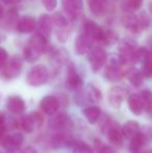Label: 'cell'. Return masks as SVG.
<instances>
[{"label": "cell", "mask_w": 152, "mask_h": 153, "mask_svg": "<svg viewBox=\"0 0 152 153\" xmlns=\"http://www.w3.org/2000/svg\"><path fill=\"white\" fill-rule=\"evenodd\" d=\"M139 49L136 43L131 39H123L119 43V56L122 59L124 64L134 62L140 61Z\"/></svg>", "instance_id": "2"}, {"label": "cell", "mask_w": 152, "mask_h": 153, "mask_svg": "<svg viewBox=\"0 0 152 153\" xmlns=\"http://www.w3.org/2000/svg\"><path fill=\"white\" fill-rule=\"evenodd\" d=\"M87 59H89L92 71L96 73L103 67V65L108 61V54L105 50L101 47H94L89 51Z\"/></svg>", "instance_id": "4"}, {"label": "cell", "mask_w": 152, "mask_h": 153, "mask_svg": "<svg viewBox=\"0 0 152 153\" xmlns=\"http://www.w3.org/2000/svg\"><path fill=\"white\" fill-rule=\"evenodd\" d=\"M6 107L7 111L12 114H21L23 111H25V102L20 96L18 95H12L7 97L6 100Z\"/></svg>", "instance_id": "16"}, {"label": "cell", "mask_w": 152, "mask_h": 153, "mask_svg": "<svg viewBox=\"0 0 152 153\" xmlns=\"http://www.w3.org/2000/svg\"><path fill=\"white\" fill-rule=\"evenodd\" d=\"M4 4H10L13 2V0H1Z\"/></svg>", "instance_id": "40"}, {"label": "cell", "mask_w": 152, "mask_h": 153, "mask_svg": "<svg viewBox=\"0 0 152 153\" xmlns=\"http://www.w3.org/2000/svg\"><path fill=\"white\" fill-rule=\"evenodd\" d=\"M6 130V119L3 113H0V143L3 142L4 133Z\"/></svg>", "instance_id": "36"}, {"label": "cell", "mask_w": 152, "mask_h": 153, "mask_svg": "<svg viewBox=\"0 0 152 153\" xmlns=\"http://www.w3.org/2000/svg\"><path fill=\"white\" fill-rule=\"evenodd\" d=\"M23 141H24V137L21 133H12V134L4 137L3 142H2V146L7 153H17L22 147Z\"/></svg>", "instance_id": "8"}, {"label": "cell", "mask_w": 152, "mask_h": 153, "mask_svg": "<svg viewBox=\"0 0 152 153\" xmlns=\"http://www.w3.org/2000/svg\"><path fill=\"white\" fill-rule=\"evenodd\" d=\"M50 127L53 130H57L59 132H65L66 130L72 127V120L65 113L56 115L50 120Z\"/></svg>", "instance_id": "10"}, {"label": "cell", "mask_w": 152, "mask_h": 153, "mask_svg": "<svg viewBox=\"0 0 152 153\" xmlns=\"http://www.w3.org/2000/svg\"><path fill=\"white\" fill-rule=\"evenodd\" d=\"M92 45H93V40H91L87 34L81 33L77 36L74 42V50L77 54L82 55L91 50Z\"/></svg>", "instance_id": "15"}, {"label": "cell", "mask_w": 152, "mask_h": 153, "mask_svg": "<svg viewBox=\"0 0 152 153\" xmlns=\"http://www.w3.org/2000/svg\"><path fill=\"white\" fill-rule=\"evenodd\" d=\"M20 153H38V151L33 147H26L25 149L22 150V152H20Z\"/></svg>", "instance_id": "39"}, {"label": "cell", "mask_w": 152, "mask_h": 153, "mask_svg": "<svg viewBox=\"0 0 152 153\" xmlns=\"http://www.w3.org/2000/svg\"><path fill=\"white\" fill-rule=\"evenodd\" d=\"M49 78V71L43 65H37L33 67L27 73L26 81L31 87H41L45 85Z\"/></svg>", "instance_id": "3"}, {"label": "cell", "mask_w": 152, "mask_h": 153, "mask_svg": "<svg viewBox=\"0 0 152 153\" xmlns=\"http://www.w3.org/2000/svg\"><path fill=\"white\" fill-rule=\"evenodd\" d=\"M8 62V54L3 48H0V71L5 67Z\"/></svg>", "instance_id": "37"}, {"label": "cell", "mask_w": 152, "mask_h": 153, "mask_svg": "<svg viewBox=\"0 0 152 153\" xmlns=\"http://www.w3.org/2000/svg\"><path fill=\"white\" fill-rule=\"evenodd\" d=\"M30 117L33 118V123L36 125V128H40L43 124H44V117L40 111H33V113L29 114Z\"/></svg>", "instance_id": "35"}, {"label": "cell", "mask_w": 152, "mask_h": 153, "mask_svg": "<svg viewBox=\"0 0 152 153\" xmlns=\"http://www.w3.org/2000/svg\"><path fill=\"white\" fill-rule=\"evenodd\" d=\"M45 8L47 10H54L55 7L57 6V0H42Z\"/></svg>", "instance_id": "38"}, {"label": "cell", "mask_w": 152, "mask_h": 153, "mask_svg": "<svg viewBox=\"0 0 152 153\" xmlns=\"http://www.w3.org/2000/svg\"><path fill=\"white\" fill-rule=\"evenodd\" d=\"M83 96L89 103H99L102 99V93L97 87L93 85H89L85 88Z\"/></svg>", "instance_id": "25"}, {"label": "cell", "mask_w": 152, "mask_h": 153, "mask_svg": "<svg viewBox=\"0 0 152 153\" xmlns=\"http://www.w3.org/2000/svg\"><path fill=\"white\" fill-rule=\"evenodd\" d=\"M53 24L56 25L57 29H63L68 27V18L64 15H62L61 13H56L54 14V16L52 17Z\"/></svg>", "instance_id": "33"}, {"label": "cell", "mask_w": 152, "mask_h": 153, "mask_svg": "<svg viewBox=\"0 0 152 153\" xmlns=\"http://www.w3.org/2000/svg\"><path fill=\"white\" fill-rule=\"evenodd\" d=\"M124 27L127 30L133 32V33H139V32L145 30L150 24V19L146 13H142L140 15H125L122 19Z\"/></svg>", "instance_id": "1"}, {"label": "cell", "mask_w": 152, "mask_h": 153, "mask_svg": "<svg viewBox=\"0 0 152 153\" xmlns=\"http://www.w3.org/2000/svg\"><path fill=\"white\" fill-rule=\"evenodd\" d=\"M104 76L110 82H117L125 76V72L123 71L121 66L108 64V66L105 69V72H104Z\"/></svg>", "instance_id": "19"}, {"label": "cell", "mask_w": 152, "mask_h": 153, "mask_svg": "<svg viewBox=\"0 0 152 153\" xmlns=\"http://www.w3.org/2000/svg\"><path fill=\"white\" fill-rule=\"evenodd\" d=\"M94 148L97 153H117L110 146L104 144L99 139L94 140Z\"/></svg>", "instance_id": "32"}, {"label": "cell", "mask_w": 152, "mask_h": 153, "mask_svg": "<svg viewBox=\"0 0 152 153\" xmlns=\"http://www.w3.org/2000/svg\"><path fill=\"white\" fill-rule=\"evenodd\" d=\"M91 13L96 17H101L106 14L108 10V0H87Z\"/></svg>", "instance_id": "17"}, {"label": "cell", "mask_w": 152, "mask_h": 153, "mask_svg": "<svg viewBox=\"0 0 152 153\" xmlns=\"http://www.w3.org/2000/svg\"><path fill=\"white\" fill-rule=\"evenodd\" d=\"M36 25H37V22L33 17L25 16L17 22V30L21 33H29L36 28Z\"/></svg>", "instance_id": "21"}, {"label": "cell", "mask_w": 152, "mask_h": 153, "mask_svg": "<svg viewBox=\"0 0 152 153\" xmlns=\"http://www.w3.org/2000/svg\"><path fill=\"white\" fill-rule=\"evenodd\" d=\"M125 76L129 80L133 87L139 88L143 85V73L138 69H129L127 72L125 73Z\"/></svg>", "instance_id": "27"}, {"label": "cell", "mask_w": 152, "mask_h": 153, "mask_svg": "<svg viewBox=\"0 0 152 153\" xmlns=\"http://www.w3.org/2000/svg\"><path fill=\"white\" fill-rule=\"evenodd\" d=\"M152 140V137L150 134H146L145 132H139L136 134L131 140H130L129 144V150L131 153H141L145 145L149 143Z\"/></svg>", "instance_id": "11"}, {"label": "cell", "mask_w": 152, "mask_h": 153, "mask_svg": "<svg viewBox=\"0 0 152 153\" xmlns=\"http://www.w3.org/2000/svg\"><path fill=\"white\" fill-rule=\"evenodd\" d=\"M73 137L67 132H59L51 140V145L54 149H65L69 148V145Z\"/></svg>", "instance_id": "20"}, {"label": "cell", "mask_w": 152, "mask_h": 153, "mask_svg": "<svg viewBox=\"0 0 152 153\" xmlns=\"http://www.w3.org/2000/svg\"><path fill=\"white\" fill-rule=\"evenodd\" d=\"M128 107L129 111L133 114L134 116H140L144 111V105H143L141 96L138 94H131L128 97Z\"/></svg>", "instance_id": "23"}, {"label": "cell", "mask_w": 152, "mask_h": 153, "mask_svg": "<svg viewBox=\"0 0 152 153\" xmlns=\"http://www.w3.org/2000/svg\"><path fill=\"white\" fill-rule=\"evenodd\" d=\"M127 97V91L122 87H113L108 92V100L115 108H120Z\"/></svg>", "instance_id": "14"}, {"label": "cell", "mask_w": 152, "mask_h": 153, "mask_svg": "<svg viewBox=\"0 0 152 153\" xmlns=\"http://www.w3.org/2000/svg\"><path fill=\"white\" fill-rule=\"evenodd\" d=\"M29 46H31L33 49L38 51L39 53H44L48 49V43H47V39L41 36L40 33H36L29 39Z\"/></svg>", "instance_id": "22"}, {"label": "cell", "mask_w": 152, "mask_h": 153, "mask_svg": "<svg viewBox=\"0 0 152 153\" xmlns=\"http://www.w3.org/2000/svg\"><path fill=\"white\" fill-rule=\"evenodd\" d=\"M143 2H144V0H123L122 7L125 12L132 13L139 10L143 4Z\"/></svg>", "instance_id": "28"}, {"label": "cell", "mask_w": 152, "mask_h": 153, "mask_svg": "<svg viewBox=\"0 0 152 153\" xmlns=\"http://www.w3.org/2000/svg\"><path fill=\"white\" fill-rule=\"evenodd\" d=\"M121 128L124 139L127 140H131L134 135L140 132V124L138 121H134V120H129V121L124 123V125Z\"/></svg>", "instance_id": "24"}, {"label": "cell", "mask_w": 152, "mask_h": 153, "mask_svg": "<svg viewBox=\"0 0 152 153\" xmlns=\"http://www.w3.org/2000/svg\"><path fill=\"white\" fill-rule=\"evenodd\" d=\"M53 28V21L52 18L48 15H43L40 17L38 22V30L41 36H43L44 38L48 39L51 34Z\"/></svg>", "instance_id": "18"}, {"label": "cell", "mask_w": 152, "mask_h": 153, "mask_svg": "<svg viewBox=\"0 0 152 153\" xmlns=\"http://www.w3.org/2000/svg\"><path fill=\"white\" fill-rule=\"evenodd\" d=\"M66 85H67L68 89L72 90V91H78L81 88V85H82V79H81L80 75L77 72L76 67L72 62H70L68 65Z\"/></svg>", "instance_id": "9"}, {"label": "cell", "mask_w": 152, "mask_h": 153, "mask_svg": "<svg viewBox=\"0 0 152 153\" xmlns=\"http://www.w3.org/2000/svg\"><path fill=\"white\" fill-rule=\"evenodd\" d=\"M83 33L87 34L91 40L97 42H104L105 39V30L91 20H87L83 24Z\"/></svg>", "instance_id": "6"}, {"label": "cell", "mask_w": 152, "mask_h": 153, "mask_svg": "<svg viewBox=\"0 0 152 153\" xmlns=\"http://www.w3.org/2000/svg\"><path fill=\"white\" fill-rule=\"evenodd\" d=\"M64 12L70 20H74L80 10H82V1L81 0H62Z\"/></svg>", "instance_id": "13"}, {"label": "cell", "mask_w": 152, "mask_h": 153, "mask_svg": "<svg viewBox=\"0 0 152 153\" xmlns=\"http://www.w3.org/2000/svg\"><path fill=\"white\" fill-rule=\"evenodd\" d=\"M2 15H3V10H2L1 5H0V18L2 17Z\"/></svg>", "instance_id": "41"}, {"label": "cell", "mask_w": 152, "mask_h": 153, "mask_svg": "<svg viewBox=\"0 0 152 153\" xmlns=\"http://www.w3.org/2000/svg\"><path fill=\"white\" fill-rule=\"evenodd\" d=\"M21 70H22V61L20 57L14 56L2 69V76L5 79H14L20 75Z\"/></svg>", "instance_id": "7"}, {"label": "cell", "mask_w": 152, "mask_h": 153, "mask_svg": "<svg viewBox=\"0 0 152 153\" xmlns=\"http://www.w3.org/2000/svg\"><path fill=\"white\" fill-rule=\"evenodd\" d=\"M149 8H150V12L152 13V2H151L150 4H149Z\"/></svg>", "instance_id": "42"}, {"label": "cell", "mask_w": 152, "mask_h": 153, "mask_svg": "<svg viewBox=\"0 0 152 153\" xmlns=\"http://www.w3.org/2000/svg\"><path fill=\"white\" fill-rule=\"evenodd\" d=\"M144 67H143V76L151 77L152 76V50L148 51L144 59Z\"/></svg>", "instance_id": "29"}, {"label": "cell", "mask_w": 152, "mask_h": 153, "mask_svg": "<svg viewBox=\"0 0 152 153\" xmlns=\"http://www.w3.org/2000/svg\"><path fill=\"white\" fill-rule=\"evenodd\" d=\"M40 107L46 115L53 116L59 108V100L53 95H48L41 100Z\"/></svg>", "instance_id": "12"}, {"label": "cell", "mask_w": 152, "mask_h": 153, "mask_svg": "<svg viewBox=\"0 0 152 153\" xmlns=\"http://www.w3.org/2000/svg\"><path fill=\"white\" fill-rule=\"evenodd\" d=\"M82 114L90 124H95L101 117V108L97 105H92L83 108Z\"/></svg>", "instance_id": "26"}, {"label": "cell", "mask_w": 152, "mask_h": 153, "mask_svg": "<svg viewBox=\"0 0 152 153\" xmlns=\"http://www.w3.org/2000/svg\"><path fill=\"white\" fill-rule=\"evenodd\" d=\"M21 127H22L23 130L26 133H31L35 130L36 125L33 123V120L30 117V115L25 116V117L22 118V120H21Z\"/></svg>", "instance_id": "34"}, {"label": "cell", "mask_w": 152, "mask_h": 153, "mask_svg": "<svg viewBox=\"0 0 152 153\" xmlns=\"http://www.w3.org/2000/svg\"><path fill=\"white\" fill-rule=\"evenodd\" d=\"M23 55H24V59H26L28 62H35L40 59L41 53H39L36 49H33L31 46L25 47L24 51H23Z\"/></svg>", "instance_id": "30"}, {"label": "cell", "mask_w": 152, "mask_h": 153, "mask_svg": "<svg viewBox=\"0 0 152 153\" xmlns=\"http://www.w3.org/2000/svg\"><path fill=\"white\" fill-rule=\"evenodd\" d=\"M141 99H142L144 109L147 111H152V92L150 90H144L141 93Z\"/></svg>", "instance_id": "31"}, {"label": "cell", "mask_w": 152, "mask_h": 153, "mask_svg": "<svg viewBox=\"0 0 152 153\" xmlns=\"http://www.w3.org/2000/svg\"><path fill=\"white\" fill-rule=\"evenodd\" d=\"M102 128L106 129L105 133H106V135H108V140H110L113 144L119 145V146H121L122 144H123L124 135H123V132H122V128H120L119 125L116 122L108 120V121L103 124Z\"/></svg>", "instance_id": "5"}]
</instances>
